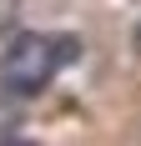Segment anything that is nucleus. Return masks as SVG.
I'll list each match as a JSON object with an SVG mask.
<instances>
[{
	"mask_svg": "<svg viewBox=\"0 0 141 146\" xmlns=\"http://www.w3.org/2000/svg\"><path fill=\"white\" fill-rule=\"evenodd\" d=\"M81 40L76 35H41V30H20L10 35L5 56H0V81L15 91V96H35L56 81V71L66 60H76Z\"/></svg>",
	"mask_w": 141,
	"mask_h": 146,
	"instance_id": "nucleus-1",
	"label": "nucleus"
},
{
	"mask_svg": "<svg viewBox=\"0 0 141 146\" xmlns=\"http://www.w3.org/2000/svg\"><path fill=\"white\" fill-rule=\"evenodd\" d=\"M5 146H35V141H25V136H15V141H5Z\"/></svg>",
	"mask_w": 141,
	"mask_h": 146,
	"instance_id": "nucleus-3",
	"label": "nucleus"
},
{
	"mask_svg": "<svg viewBox=\"0 0 141 146\" xmlns=\"http://www.w3.org/2000/svg\"><path fill=\"white\" fill-rule=\"evenodd\" d=\"M15 126H20V96L0 81V146L15 141Z\"/></svg>",
	"mask_w": 141,
	"mask_h": 146,
	"instance_id": "nucleus-2",
	"label": "nucleus"
},
{
	"mask_svg": "<svg viewBox=\"0 0 141 146\" xmlns=\"http://www.w3.org/2000/svg\"><path fill=\"white\" fill-rule=\"evenodd\" d=\"M136 45H141V30H136Z\"/></svg>",
	"mask_w": 141,
	"mask_h": 146,
	"instance_id": "nucleus-4",
	"label": "nucleus"
}]
</instances>
